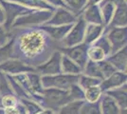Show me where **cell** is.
I'll return each mask as SVG.
<instances>
[{
    "mask_svg": "<svg viewBox=\"0 0 127 114\" xmlns=\"http://www.w3.org/2000/svg\"><path fill=\"white\" fill-rule=\"evenodd\" d=\"M45 48V39L40 33H25L20 38V50L25 56L32 58L37 55Z\"/></svg>",
    "mask_w": 127,
    "mask_h": 114,
    "instance_id": "6da1fadb",
    "label": "cell"
},
{
    "mask_svg": "<svg viewBox=\"0 0 127 114\" xmlns=\"http://www.w3.org/2000/svg\"><path fill=\"white\" fill-rule=\"evenodd\" d=\"M79 75L73 74H57V75H46L42 77L41 84L47 88H58L63 90H68L73 85L78 83Z\"/></svg>",
    "mask_w": 127,
    "mask_h": 114,
    "instance_id": "7a4b0ae2",
    "label": "cell"
},
{
    "mask_svg": "<svg viewBox=\"0 0 127 114\" xmlns=\"http://www.w3.org/2000/svg\"><path fill=\"white\" fill-rule=\"evenodd\" d=\"M44 94V102L50 109H56L64 105L69 103L68 90L58 88H47L42 91Z\"/></svg>",
    "mask_w": 127,
    "mask_h": 114,
    "instance_id": "3957f363",
    "label": "cell"
},
{
    "mask_svg": "<svg viewBox=\"0 0 127 114\" xmlns=\"http://www.w3.org/2000/svg\"><path fill=\"white\" fill-rule=\"evenodd\" d=\"M62 51L65 54L66 57H68L69 59L76 63L81 69L85 67L87 63V45L86 44L84 43L70 47V48H64V49H62Z\"/></svg>",
    "mask_w": 127,
    "mask_h": 114,
    "instance_id": "277c9868",
    "label": "cell"
},
{
    "mask_svg": "<svg viewBox=\"0 0 127 114\" xmlns=\"http://www.w3.org/2000/svg\"><path fill=\"white\" fill-rule=\"evenodd\" d=\"M85 28L86 27H85V19L81 18L74 26V28L72 29V31L64 39V48H70V47H73V46H76L77 44L81 43L85 37Z\"/></svg>",
    "mask_w": 127,
    "mask_h": 114,
    "instance_id": "5b68a950",
    "label": "cell"
},
{
    "mask_svg": "<svg viewBox=\"0 0 127 114\" xmlns=\"http://www.w3.org/2000/svg\"><path fill=\"white\" fill-rule=\"evenodd\" d=\"M107 39L111 45V51L117 52L126 47V27L114 28L108 33Z\"/></svg>",
    "mask_w": 127,
    "mask_h": 114,
    "instance_id": "8992f818",
    "label": "cell"
},
{
    "mask_svg": "<svg viewBox=\"0 0 127 114\" xmlns=\"http://www.w3.org/2000/svg\"><path fill=\"white\" fill-rule=\"evenodd\" d=\"M61 59L62 55L60 52H54V54L51 56V59L48 61L46 64L40 66L37 69V71L46 75H53V74H59L62 69H61Z\"/></svg>",
    "mask_w": 127,
    "mask_h": 114,
    "instance_id": "52a82bcc",
    "label": "cell"
},
{
    "mask_svg": "<svg viewBox=\"0 0 127 114\" xmlns=\"http://www.w3.org/2000/svg\"><path fill=\"white\" fill-rule=\"evenodd\" d=\"M51 15L49 11H37V12H28L26 16H22L16 19L14 26H26L30 24H37L48 20Z\"/></svg>",
    "mask_w": 127,
    "mask_h": 114,
    "instance_id": "ba28073f",
    "label": "cell"
},
{
    "mask_svg": "<svg viewBox=\"0 0 127 114\" xmlns=\"http://www.w3.org/2000/svg\"><path fill=\"white\" fill-rule=\"evenodd\" d=\"M0 70L5 71L7 73H11V74H15V73H22V72H31L33 71L34 69H32V67L29 65L24 64L23 62L19 60H8L4 63L0 64Z\"/></svg>",
    "mask_w": 127,
    "mask_h": 114,
    "instance_id": "9c48e42d",
    "label": "cell"
},
{
    "mask_svg": "<svg viewBox=\"0 0 127 114\" xmlns=\"http://www.w3.org/2000/svg\"><path fill=\"white\" fill-rule=\"evenodd\" d=\"M126 82V74L123 72H114L112 75L107 77L101 83V90H108V89H114L116 87L122 86Z\"/></svg>",
    "mask_w": 127,
    "mask_h": 114,
    "instance_id": "30bf717a",
    "label": "cell"
},
{
    "mask_svg": "<svg viewBox=\"0 0 127 114\" xmlns=\"http://www.w3.org/2000/svg\"><path fill=\"white\" fill-rule=\"evenodd\" d=\"M75 16L72 15L68 11L64 10V9H59L58 11L55 13V15L51 18V20L48 22L50 26H57V25H65V24H70L74 22Z\"/></svg>",
    "mask_w": 127,
    "mask_h": 114,
    "instance_id": "8fae6325",
    "label": "cell"
},
{
    "mask_svg": "<svg viewBox=\"0 0 127 114\" xmlns=\"http://www.w3.org/2000/svg\"><path fill=\"white\" fill-rule=\"evenodd\" d=\"M108 62L111 64L116 70H120L122 72L126 71V47L120 49L108 58Z\"/></svg>",
    "mask_w": 127,
    "mask_h": 114,
    "instance_id": "7c38bea8",
    "label": "cell"
},
{
    "mask_svg": "<svg viewBox=\"0 0 127 114\" xmlns=\"http://www.w3.org/2000/svg\"><path fill=\"white\" fill-rule=\"evenodd\" d=\"M107 94L116 102L119 107L122 109H126V87L110 89Z\"/></svg>",
    "mask_w": 127,
    "mask_h": 114,
    "instance_id": "4fadbf2b",
    "label": "cell"
},
{
    "mask_svg": "<svg viewBox=\"0 0 127 114\" xmlns=\"http://www.w3.org/2000/svg\"><path fill=\"white\" fill-rule=\"evenodd\" d=\"M101 114H119L120 113V108L117 103L112 99L110 96L106 95L102 98L101 102Z\"/></svg>",
    "mask_w": 127,
    "mask_h": 114,
    "instance_id": "5bb4252c",
    "label": "cell"
},
{
    "mask_svg": "<svg viewBox=\"0 0 127 114\" xmlns=\"http://www.w3.org/2000/svg\"><path fill=\"white\" fill-rule=\"evenodd\" d=\"M103 27L101 25H96V24H90L85 28V44H90L95 41L97 38L101 35Z\"/></svg>",
    "mask_w": 127,
    "mask_h": 114,
    "instance_id": "9a60e30c",
    "label": "cell"
},
{
    "mask_svg": "<svg viewBox=\"0 0 127 114\" xmlns=\"http://www.w3.org/2000/svg\"><path fill=\"white\" fill-rule=\"evenodd\" d=\"M6 5V11H7V23L6 26L7 28H9V26H11V22L14 20V17L17 16L18 14H23V13H28L30 12V11H28L26 9L19 7L16 5H7V3H5Z\"/></svg>",
    "mask_w": 127,
    "mask_h": 114,
    "instance_id": "2e32d148",
    "label": "cell"
},
{
    "mask_svg": "<svg viewBox=\"0 0 127 114\" xmlns=\"http://www.w3.org/2000/svg\"><path fill=\"white\" fill-rule=\"evenodd\" d=\"M112 25L116 26V28H118V26L119 28L126 26V5L125 3L119 4L114 19L112 21Z\"/></svg>",
    "mask_w": 127,
    "mask_h": 114,
    "instance_id": "e0dca14e",
    "label": "cell"
},
{
    "mask_svg": "<svg viewBox=\"0 0 127 114\" xmlns=\"http://www.w3.org/2000/svg\"><path fill=\"white\" fill-rule=\"evenodd\" d=\"M61 69L63 70L64 72H65L66 74H73V75H78L82 69L76 63H74L72 60H70L68 57H66L65 55L62 56L61 59Z\"/></svg>",
    "mask_w": 127,
    "mask_h": 114,
    "instance_id": "ac0fdd59",
    "label": "cell"
},
{
    "mask_svg": "<svg viewBox=\"0 0 127 114\" xmlns=\"http://www.w3.org/2000/svg\"><path fill=\"white\" fill-rule=\"evenodd\" d=\"M85 21H88L91 24L101 25L102 24V17H101L99 8L95 5H91L85 11Z\"/></svg>",
    "mask_w": 127,
    "mask_h": 114,
    "instance_id": "d6986e66",
    "label": "cell"
},
{
    "mask_svg": "<svg viewBox=\"0 0 127 114\" xmlns=\"http://www.w3.org/2000/svg\"><path fill=\"white\" fill-rule=\"evenodd\" d=\"M46 32H48V34H50V36L53 37L56 40L63 39L66 33H68L71 29V25H65V26H61V27H44L43 28Z\"/></svg>",
    "mask_w": 127,
    "mask_h": 114,
    "instance_id": "ffe728a7",
    "label": "cell"
},
{
    "mask_svg": "<svg viewBox=\"0 0 127 114\" xmlns=\"http://www.w3.org/2000/svg\"><path fill=\"white\" fill-rule=\"evenodd\" d=\"M84 101H73L64 105L60 109L59 114H80Z\"/></svg>",
    "mask_w": 127,
    "mask_h": 114,
    "instance_id": "44dd1931",
    "label": "cell"
},
{
    "mask_svg": "<svg viewBox=\"0 0 127 114\" xmlns=\"http://www.w3.org/2000/svg\"><path fill=\"white\" fill-rule=\"evenodd\" d=\"M85 72H86L87 76H89V77H93V78L99 79V80H101V79L103 80L98 63H96V62H93V61L87 62L85 65Z\"/></svg>",
    "mask_w": 127,
    "mask_h": 114,
    "instance_id": "7402d4cb",
    "label": "cell"
},
{
    "mask_svg": "<svg viewBox=\"0 0 127 114\" xmlns=\"http://www.w3.org/2000/svg\"><path fill=\"white\" fill-rule=\"evenodd\" d=\"M80 114H101L100 103H84L80 110Z\"/></svg>",
    "mask_w": 127,
    "mask_h": 114,
    "instance_id": "603a6c76",
    "label": "cell"
},
{
    "mask_svg": "<svg viewBox=\"0 0 127 114\" xmlns=\"http://www.w3.org/2000/svg\"><path fill=\"white\" fill-rule=\"evenodd\" d=\"M78 83L80 84V86L85 88V89H87L91 87H96V86H99L101 84V80L99 79H96V78H93V77H89V76H80L79 80H78Z\"/></svg>",
    "mask_w": 127,
    "mask_h": 114,
    "instance_id": "cb8c5ba5",
    "label": "cell"
},
{
    "mask_svg": "<svg viewBox=\"0 0 127 114\" xmlns=\"http://www.w3.org/2000/svg\"><path fill=\"white\" fill-rule=\"evenodd\" d=\"M68 94H69V101L70 102H73V101H83V99L85 98V92L76 84L73 85L68 89Z\"/></svg>",
    "mask_w": 127,
    "mask_h": 114,
    "instance_id": "d4e9b609",
    "label": "cell"
},
{
    "mask_svg": "<svg viewBox=\"0 0 127 114\" xmlns=\"http://www.w3.org/2000/svg\"><path fill=\"white\" fill-rule=\"evenodd\" d=\"M98 66H99V69L101 71V73L103 79H106L107 77L112 75L117 71L108 61H101V62L98 63Z\"/></svg>",
    "mask_w": 127,
    "mask_h": 114,
    "instance_id": "484cf974",
    "label": "cell"
},
{
    "mask_svg": "<svg viewBox=\"0 0 127 114\" xmlns=\"http://www.w3.org/2000/svg\"><path fill=\"white\" fill-rule=\"evenodd\" d=\"M101 88L100 87L96 86V87H91L87 89H85V98L89 102V103H95L97 100L99 99L100 95H101Z\"/></svg>",
    "mask_w": 127,
    "mask_h": 114,
    "instance_id": "4316f807",
    "label": "cell"
},
{
    "mask_svg": "<svg viewBox=\"0 0 127 114\" xmlns=\"http://www.w3.org/2000/svg\"><path fill=\"white\" fill-rule=\"evenodd\" d=\"M104 55L105 54H104L103 50L97 46H94V47L90 48L89 49H87V57H89L91 61H93V62H101V60L103 59Z\"/></svg>",
    "mask_w": 127,
    "mask_h": 114,
    "instance_id": "83f0119b",
    "label": "cell"
},
{
    "mask_svg": "<svg viewBox=\"0 0 127 114\" xmlns=\"http://www.w3.org/2000/svg\"><path fill=\"white\" fill-rule=\"evenodd\" d=\"M12 46H13V42L10 41L8 44H5L3 47L0 48V64L8 61V59L11 56Z\"/></svg>",
    "mask_w": 127,
    "mask_h": 114,
    "instance_id": "f1b7e54d",
    "label": "cell"
},
{
    "mask_svg": "<svg viewBox=\"0 0 127 114\" xmlns=\"http://www.w3.org/2000/svg\"><path fill=\"white\" fill-rule=\"evenodd\" d=\"M15 1H18L24 5L32 6V7L40 8V9H48V10L52 9L50 6L48 5L45 1H42V0H15Z\"/></svg>",
    "mask_w": 127,
    "mask_h": 114,
    "instance_id": "f546056e",
    "label": "cell"
},
{
    "mask_svg": "<svg viewBox=\"0 0 127 114\" xmlns=\"http://www.w3.org/2000/svg\"><path fill=\"white\" fill-rule=\"evenodd\" d=\"M95 46L101 48V49L103 50L104 54H109V53L111 52V45H110L108 39L106 37L101 38V39L95 44Z\"/></svg>",
    "mask_w": 127,
    "mask_h": 114,
    "instance_id": "4dcf8cb0",
    "label": "cell"
},
{
    "mask_svg": "<svg viewBox=\"0 0 127 114\" xmlns=\"http://www.w3.org/2000/svg\"><path fill=\"white\" fill-rule=\"evenodd\" d=\"M103 5H106L104 7V9H103V11H102V13H103V17H104V21L106 23H108L109 20L111 19V15H112V11L114 10V3H103Z\"/></svg>",
    "mask_w": 127,
    "mask_h": 114,
    "instance_id": "1f68e13d",
    "label": "cell"
},
{
    "mask_svg": "<svg viewBox=\"0 0 127 114\" xmlns=\"http://www.w3.org/2000/svg\"><path fill=\"white\" fill-rule=\"evenodd\" d=\"M15 98L11 96V95H7L2 100V105L5 107L6 109L7 108H13L15 106Z\"/></svg>",
    "mask_w": 127,
    "mask_h": 114,
    "instance_id": "d6a6232c",
    "label": "cell"
},
{
    "mask_svg": "<svg viewBox=\"0 0 127 114\" xmlns=\"http://www.w3.org/2000/svg\"><path fill=\"white\" fill-rule=\"evenodd\" d=\"M23 102L26 105L27 109H28L32 114H36L41 111V109L38 107L36 104L32 103V102H27V101H23Z\"/></svg>",
    "mask_w": 127,
    "mask_h": 114,
    "instance_id": "836d02e7",
    "label": "cell"
},
{
    "mask_svg": "<svg viewBox=\"0 0 127 114\" xmlns=\"http://www.w3.org/2000/svg\"><path fill=\"white\" fill-rule=\"evenodd\" d=\"M70 6L75 10H80L86 3V0H67Z\"/></svg>",
    "mask_w": 127,
    "mask_h": 114,
    "instance_id": "e575fe53",
    "label": "cell"
},
{
    "mask_svg": "<svg viewBox=\"0 0 127 114\" xmlns=\"http://www.w3.org/2000/svg\"><path fill=\"white\" fill-rule=\"evenodd\" d=\"M8 40V33L6 32V29L0 26V45H3Z\"/></svg>",
    "mask_w": 127,
    "mask_h": 114,
    "instance_id": "d590c367",
    "label": "cell"
},
{
    "mask_svg": "<svg viewBox=\"0 0 127 114\" xmlns=\"http://www.w3.org/2000/svg\"><path fill=\"white\" fill-rule=\"evenodd\" d=\"M9 87L7 85V82L4 79L3 75L0 73V91H9Z\"/></svg>",
    "mask_w": 127,
    "mask_h": 114,
    "instance_id": "8d00e7d4",
    "label": "cell"
},
{
    "mask_svg": "<svg viewBox=\"0 0 127 114\" xmlns=\"http://www.w3.org/2000/svg\"><path fill=\"white\" fill-rule=\"evenodd\" d=\"M5 114H19V111L17 109L13 108H7L5 110Z\"/></svg>",
    "mask_w": 127,
    "mask_h": 114,
    "instance_id": "74e56055",
    "label": "cell"
},
{
    "mask_svg": "<svg viewBox=\"0 0 127 114\" xmlns=\"http://www.w3.org/2000/svg\"><path fill=\"white\" fill-rule=\"evenodd\" d=\"M49 2H51L54 5H60V6H64V3L62 0H48Z\"/></svg>",
    "mask_w": 127,
    "mask_h": 114,
    "instance_id": "f35d334b",
    "label": "cell"
},
{
    "mask_svg": "<svg viewBox=\"0 0 127 114\" xmlns=\"http://www.w3.org/2000/svg\"><path fill=\"white\" fill-rule=\"evenodd\" d=\"M4 20H5V18H4V11H2V9L0 8V23L4 22Z\"/></svg>",
    "mask_w": 127,
    "mask_h": 114,
    "instance_id": "ab89813d",
    "label": "cell"
},
{
    "mask_svg": "<svg viewBox=\"0 0 127 114\" xmlns=\"http://www.w3.org/2000/svg\"><path fill=\"white\" fill-rule=\"evenodd\" d=\"M98 1H100V0H89V1H88V6L95 5V3H97Z\"/></svg>",
    "mask_w": 127,
    "mask_h": 114,
    "instance_id": "60d3db41",
    "label": "cell"
},
{
    "mask_svg": "<svg viewBox=\"0 0 127 114\" xmlns=\"http://www.w3.org/2000/svg\"><path fill=\"white\" fill-rule=\"evenodd\" d=\"M39 114H52V111L51 110H45L43 112H40Z\"/></svg>",
    "mask_w": 127,
    "mask_h": 114,
    "instance_id": "b9f144b4",
    "label": "cell"
},
{
    "mask_svg": "<svg viewBox=\"0 0 127 114\" xmlns=\"http://www.w3.org/2000/svg\"><path fill=\"white\" fill-rule=\"evenodd\" d=\"M119 114H126V109H122V110H120Z\"/></svg>",
    "mask_w": 127,
    "mask_h": 114,
    "instance_id": "7bdbcfd3",
    "label": "cell"
}]
</instances>
